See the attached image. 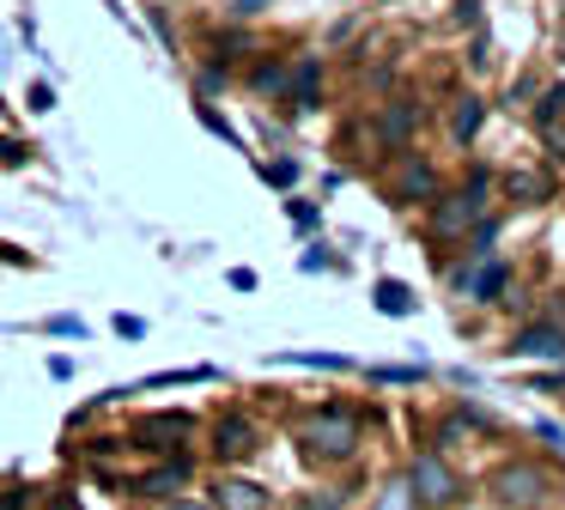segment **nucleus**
Instances as JSON below:
<instances>
[{
    "label": "nucleus",
    "mask_w": 565,
    "mask_h": 510,
    "mask_svg": "<svg viewBox=\"0 0 565 510\" xmlns=\"http://www.w3.org/2000/svg\"><path fill=\"white\" fill-rule=\"evenodd\" d=\"M407 492H414V504H456V474H450V461L438 456V449H426V456L414 461V474H407Z\"/></svg>",
    "instance_id": "1"
},
{
    "label": "nucleus",
    "mask_w": 565,
    "mask_h": 510,
    "mask_svg": "<svg viewBox=\"0 0 565 510\" xmlns=\"http://www.w3.org/2000/svg\"><path fill=\"white\" fill-rule=\"evenodd\" d=\"M310 449L317 456H353V444H359V419L353 413H322V419H310Z\"/></svg>",
    "instance_id": "2"
},
{
    "label": "nucleus",
    "mask_w": 565,
    "mask_h": 510,
    "mask_svg": "<svg viewBox=\"0 0 565 510\" xmlns=\"http://www.w3.org/2000/svg\"><path fill=\"white\" fill-rule=\"evenodd\" d=\"M480 206H487V170H480V177L468 182L462 194H450V201L438 206V219H431V231H438V237H456V231H462L468 219H480Z\"/></svg>",
    "instance_id": "3"
},
{
    "label": "nucleus",
    "mask_w": 565,
    "mask_h": 510,
    "mask_svg": "<svg viewBox=\"0 0 565 510\" xmlns=\"http://www.w3.org/2000/svg\"><path fill=\"white\" fill-rule=\"evenodd\" d=\"M511 359H565V328H559V322L516 328V340H511Z\"/></svg>",
    "instance_id": "4"
},
{
    "label": "nucleus",
    "mask_w": 565,
    "mask_h": 510,
    "mask_svg": "<svg viewBox=\"0 0 565 510\" xmlns=\"http://www.w3.org/2000/svg\"><path fill=\"white\" fill-rule=\"evenodd\" d=\"M213 504L220 510H274V492H262L256 480H220L213 486Z\"/></svg>",
    "instance_id": "5"
},
{
    "label": "nucleus",
    "mask_w": 565,
    "mask_h": 510,
    "mask_svg": "<svg viewBox=\"0 0 565 510\" xmlns=\"http://www.w3.org/2000/svg\"><path fill=\"white\" fill-rule=\"evenodd\" d=\"M431 194H438V177H431V164L407 158V164H402V182H395V201H431Z\"/></svg>",
    "instance_id": "6"
},
{
    "label": "nucleus",
    "mask_w": 565,
    "mask_h": 510,
    "mask_svg": "<svg viewBox=\"0 0 565 510\" xmlns=\"http://www.w3.org/2000/svg\"><path fill=\"white\" fill-rule=\"evenodd\" d=\"M213 449H220L225 461H237V456H249V449H256V432H249L244 419H220V432H213Z\"/></svg>",
    "instance_id": "7"
},
{
    "label": "nucleus",
    "mask_w": 565,
    "mask_h": 510,
    "mask_svg": "<svg viewBox=\"0 0 565 510\" xmlns=\"http://www.w3.org/2000/svg\"><path fill=\"white\" fill-rule=\"evenodd\" d=\"M535 492H541L535 468H504L499 474V498H511V504H535Z\"/></svg>",
    "instance_id": "8"
},
{
    "label": "nucleus",
    "mask_w": 565,
    "mask_h": 510,
    "mask_svg": "<svg viewBox=\"0 0 565 510\" xmlns=\"http://www.w3.org/2000/svg\"><path fill=\"white\" fill-rule=\"evenodd\" d=\"M317 85H322V61L305 55L298 61V79H292V109H317Z\"/></svg>",
    "instance_id": "9"
},
{
    "label": "nucleus",
    "mask_w": 565,
    "mask_h": 510,
    "mask_svg": "<svg viewBox=\"0 0 565 510\" xmlns=\"http://www.w3.org/2000/svg\"><path fill=\"white\" fill-rule=\"evenodd\" d=\"M462 291L468 298H499L504 291V262H480L475 274H462Z\"/></svg>",
    "instance_id": "10"
},
{
    "label": "nucleus",
    "mask_w": 565,
    "mask_h": 510,
    "mask_svg": "<svg viewBox=\"0 0 565 510\" xmlns=\"http://www.w3.org/2000/svg\"><path fill=\"white\" fill-rule=\"evenodd\" d=\"M189 480V461L177 456V461H164L159 474H147V480H140V492H152V498H164V492H177V486Z\"/></svg>",
    "instance_id": "11"
},
{
    "label": "nucleus",
    "mask_w": 565,
    "mask_h": 510,
    "mask_svg": "<svg viewBox=\"0 0 565 510\" xmlns=\"http://www.w3.org/2000/svg\"><path fill=\"white\" fill-rule=\"evenodd\" d=\"M480 121H487V104H480V97H462V104H456V116H450L456 140H475V134H480Z\"/></svg>",
    "instance_id": "12"
},
{
    "label": "nucleus",
    "mask_w": 565,
    "mask_h": 510,
    "mask_svg": "<svg viewBox=\"0 0 565 510\" xmlns=\"http://www.w3.org/2000/svg\"><path fill=\"white\" fill-rule=\"evenodd\" d=\"M140 444H152V437H189V419L183 413H159V419H140Z\"/></svg>",
    "instance_id": "13"
},
{
    "label": "nucleus",
    "mask_w": 565,
    "mask_h": 510,
    "mask_svg": "<svg viewBox=\"0 0 565 510\" xmlns=\"http://www.w3.org/2000/svg\"><path fill=\"white\" fill-rule=\"evenodd\" d=\"M377 310L383 316H407V310H414V291H407L402 279H383V286H377Z\"/></svg>",
    "instance_id": "14"
},
{
    "label": "nucleus",
    "mask_w": 565,
    "mask_h": 510,
    "mask_svg": "<svg viewBox=\"0 0 565 510\" xmlns=\"http://www.w3.org/2000/svg\"><path fill=\"white\" fill-rule=\"evenodd\" d=\"M559 116H565V85H547L535 104V128H559Z\"/></svg>",
    "instance_id": "15"
},
{
    "label": "nucleus",
    "mask_w": 565,
    "mask_h": 510,
    "mask_svg": "<svg viewBox=\"0 0 565 510\" xmlns=\"http://www.w3.org/2000/svg\"><path fill=\"white\" fill-rule=\"evenodd\" d=\"M407 121H414V104H395L390 116H383V134H390V140H407Z\"/></svg>",
    "instance_id": "16"
},
{
    "label": "nucleus",
    "mask_w": 565,
    "mask_h": 510,
    "mask_svg": "<svg viewBox=\"0 0 565 510\" xmlns=\"http://www.w3.org/2000/svg\"><path fill=\"white\" fill-rule=\"evenodd\" d=\"M377 510H414V492H407V480H395V486H383V498H377Z\"/></svg>",
    "instance_id": "17"
},
{
    "label": "nucleus",
    "mask_w": 565,
    "mask_h": 510,
    "mask_svg": "<svg viewBox=\"0 0 565 510\" xmlns=\"http://www.w3.org/2000/svg\"><path fill=\"white\" fill-rule=\"evenodd\" d=\"M286 85V67L280 61H268V67H256V92H280Z\"/></svg>",
    "instance_id": "18"
},
{
    "label": "nucleus",
    "mask_w": 565,
    "mask_h": 510,
    "mask_svg": "<svg viewBox=\"0 0 565 510\" xmlns=\"http://www.w3.org/2000/svg\"><path fill=\"white\" fill-rule=\"evenodd\" d=\"M511 194H535V201H541V194H547V177H529V170H523V177H511Z\"/></svg>",
    "instance_id": "19"
},
{
    "label": "nucleus",
    "mask_w": 565,
    "mask_h": 510,
    "mask_svg": "<svg viewBox=\"0 0 565 510\" xmlns=\"http://www.w3.org/2000/svg\"><path fill=\"white\" fill-rule=\"evenodd\" d=\"M298 170H292V158H280V164H268V182H292Z\"/></svg>",
    "instance_id": "20"
},
{
    "label": "nucleus",
    "mask_w": 565,
    "mask_h": 510,
    "mask_svg": "<svg viewBox=\"0 0 565 510\" xmlns=\"http://www.w3.org/2000/svg\"><path fill=\"white\" fill-rule=\"evenodd\" d=\"M0 510H25V492H19V486H7V492H0Z\"/></svg>",
    "instance_id": "21"
},
{
    "label": "nucleus",
    "mask_w": 565,
    "mask_h": 510,
    "mask_svg": "<svg viewBox=\"0 0 565 510\" xmlns=\"http://www.w3.org/2000/svg\"><path fill=\"white\" fill-rule=\"evenodd\" d=\"M249 12H262V0H237V19H249Z\"/></svg>",
    "instance_id": "22"
},
{
    "label": "nucleus",
    "mask_w": 565,
    "mask_h": 510,
    "mask_svg": "<svg viewBox=\"0 0 565 510\" xmlns=\"http://www.w3.org/2000/svg\"><path fill=\"white\" fill-rule=\"evenodd\" d=\"M50 510H79V504H74V498H62V504H50Z\"/></svg>",
    "instance_id": "23"
}]
</instances>
